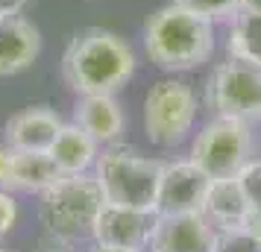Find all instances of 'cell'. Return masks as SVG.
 <instances>
[{
    "mask_svg": "<svg viewBox=\"0 0 261 252\" xmlns=\"http://www.w3.org/2000/svg\"><path fill=\"white\" fill-rule=\"evenodd\" d=\"M135 50L123 36L106 26H85L68 41L62 76L76 97L118 94L135 76Z\"/></svg>",
    "mask_w": 261,
    "mask_h": 252,
    "instance_id": "cell-1",
    "label": "cell"
},
{
    "mask_svg": "<svg viewBox=\"0 0 261 252\" xmlns=\"http://www.w3.org/2000/svg\"><path fill=\"white\" fill-rule=\"evenodd\" d=\"M144 50L159 71H197L214 53V21L167 3L144 24Z\"/></svg>",
    "mask_w": 261,
    "mask_h": 252,
    "instance_id": "cell-2",
    "label": "cell"
},
{
    "mask_svg": "<svg viewBox=\"0 0 261 252\" xmlns=\"http://www.w3.org/2000/svg\"><path fill=\"white\" fill-rule=\"evenodd\" d=\"M103 193L94 173L59 176L47 191L38 193V220L53 240L76 243L91 238Z\"/></svg>",
    "mask_w": 261,
    "mask_h": 252,
    "instance_id": "cell-3",
    "label": "cell"
},
{
    "mask_svg": "<svg viewBox=\"0 0 261 252\" xmlns=\"http://www.w3.org/2000/svg\"><path fill=\"white\" fill-rule=\"evenodd\" d=\"M91 173L100 185L103 203L153 211L155 188H159V176H162V161L159 158L144 156L135 147L126 144H109L97 156Z\"/></svg>",
    "mask_w": 261,
    "mask_h": 252,
    "instance_id": "cell-4",
    "label": "cell"
},
{
    "mask_svg": "<svg viewBox=\"0 0 261 252\" xmlns=\"http://www.w3.org/2000/svg\"><path fill=\"white\" fill-rule=\"evenodd\" d=\"M200 100L185 79L167 76L147 88L144 94V132L147 141L159 150L179 147L197 123Z\"/></svg>",
    "mask_w": 261,
    "mask_h": 252,
    "instance_id": "cell-5",
    "label": "cell"
},
{
    "mask_svg": "<svg viewBox=\"0 0 261 252\" xmlns=\"http://www.w3.org/2000/svg\"><path fill=\"white\" fill-rule=\"evenodd\" d=\"M188 158L208 176L226 179L238 176L241 167L252 158V132L249 123L235 118H217L214 115L191 141Z\"/></svg>",
    "mask_w": 261,
    "mask_h": 252,
    "instance_id": "cell-6",
    "label": "cell"
},
{
    "mask_svg": "<svg viewBox=\"0 0 261 252\" xmlns=\"http://www.w3.org/2000/svg\"><path fill=\"white\" fill-rule=\"evenodd\" d=\"M205 106L217 118L261 120V68L232 56L220 62L205 79Z\"/></svg>",
    "mask_w": 261,
    "mask_h": 252,
    "instance_id": "cell-7",
    "label": "cell"
},
{
    "mask_svg": "<svg viewBox=\"0 0 261 252\" xmlns=\"http://www.w3.org/2000/svg\"><path fill=\"white\" fill-rule=\"evenodd\" d=\"M208 176L202 173L191 158L176 161H162V176L155 188V214H191L200 211L205 191H208Z\"/></svg>",
    "mask_w": 261,
    "mask_h": 252,
    "instance_id": "cell-8",
    "label": "cell"
},
{
    "mask_svg": "<svg viewBox=\"0 0 261 252\" xmlns=\"http://www.w3.org/2000/svg\"><path fill=\"white\" fill-rule=\"evenodd\" d=\"M155 214L144 208H129V205L103 203L97 211L91 240L100 246H118V249H135L147 252L150 235H153Z\"/></svg>",
    "mask_w": 261,
    "mask_h": 252,
    "instance_id": "cell-9",
    "label": "cell"
},
{
    "mask_svg": "<svg viewBox=\"0 0 261 252\" xmlns=\"http://www.w3.org/2000/svg\"><path fill=\"white\" fill-rule=\"evenodd\" d=\"M214 226L200 214H155L147 252H212Z\"/></svg>",
    "mask_w": 261,
    "mask_h": 252,
    "instance_id": "cell-10",
    "label": "cell"
},
{
    "mask_svg": "<svg viewBox=\"0 0 261 252\" xmlns=\"http://www.w3.org/2000/svg\"><path fill=\"white\" fill-rule=\"evenodd\" d=\"M62 123L59 111L50 106H27L15 111L3 126V144L9 150H27V153H47L56 141Z\"/></svg>",
    "mask_w": 261,
    "mask_h": 252,
    "instance_id": "cell-11",
    "label": "cell"
},
{
    "mask_svg": "<svg viewBox=\"0 0 261 252\" xmlns=\"http://www.w3.org/2000/svg\"><path fill=\"white\" fill-rule=\"evenodd\" d=\"M41 33L24 15L0 18V76H18L36 65Z\"/></svg>",
    "mask_w": 261,
    "mask_h": 252,
    "instance_id": "cell-12",
    "label": "cell"
},
{
    "mask_svg": "<svg viewBox=\"0 0 261 252\" xmlns=\"http://www.w3.org/2000/svg\"><path fill=\"white\" fill-rule=\"evenodd\" d=\"M73 123L83 126L100 147L120 144L126 132V115L115 94H83L73 106Z\"/></svg>",
    "mask_w": 261,
    "mask_h": 252,
    "instance_id": "cell-13",
    "label": "cell"
},
{
    "mask_svg": "<svg viewBox=\"0 0 261 252\" xmlns=\"http://www.w3.org/2000/svg\"><path fill=\"white\" fill-rule=\"evenodd\" d=\"M200 214L212 223L214 229H229V226H244L247 217L252 214L244 188L238 176H226V179H212L208 182V191L202 200Z\"/></svg>",
    "mask_w": 261,
    "mask_h": 252,
    "instance_id": "cell-14",
    "label": "cell"
},
{
    "mask_svg": "<svg viewBox=\"0 0 261 252\" xmlns=\"http://www.w3.org/2000/svg\"><path fill=\"white\" fill-rule=\"evenodd\" d=\"M47 156L59 167L62 176H76V173H91L94 161L100 156V144L76 123H62L56 141L50 144Z\"/></svg>",
    "mask_w": 261,
    "mask_h": 252,
    "instance_id": "cell-15",
    "label": "cell"
},
{
    "mask_svg": "<svg viewBox=\"0 0 261 252\" xmlns=\"http://www.w3.org/2000/svg\"><path fill=\"white\" fill-rule=\"evenodd\" d=\"M62 173L53 164L47 153H27V150H12L9 158V182L6 191H21V193H41L47 191Z\"/></svg>",
    "mask_w": 261,
    "mask_h": 252,
    "instance_id": "cell-16",
    "label": "cell"
},
{
    "mask_svg": "<svg viewBox=\"0 0 261 252\" xmlns=\"http://www.w3.org/2000/svg\"><path fill=\"white\" fill-rule=\"evenodd\" d=\"M229 56L261 68V12L241 6L229 18Z\"/></svg>",
    "mask_w": 261,
    "mask_h": 252,
    "instance_id": "cell-17",
    "label": "cell"
},
{
    "mask_svg": "<svg viewBox=\"0 0 261 252\" xmlns=\"http://www.w3.org/2000/svg\"><path fill=\"white\" fill-rule=\"evenodd\" d=\"M212 252H261V240L249 232V226L214 229Z\"/></svg>",
    "mask_w": 261,
    "mask_h": 252,
    "instance_id": "cell-18",
    "label": "cell"
},
{
    "mask_svg": "<svg viewBox=\"0 0 261 252\" xmlns=\"http://www.w3.org/2000/svg\"><path fill=\"white\" fill-rule=\"evenodd\" d=\"M173 3L208 18V21H229L244 6V0H173Z\"/></svg>",
    "mask_w": 261,
    "mask_h": 252,
    "instance_id": "cell-19",
    "label": "cell"
},
{
    "mask_svg": "<svg viewBox=\"0 0 261 252\" xmlns=\"http://www.w3.org/2000/svg\"><path fill=\"white\" fill-rule=\"evenodd\" d=\"M238 182L244 188V197H247L249 208L261 214V158H255V156L249 158L247 164L241 167V173H238Z\"/></svg>",
    "mask_w": 261,
    "mask_h": 252,
    "instance_id": "cell-20",
    "label": "cell"
},
{
    "mask_svg": "<svg viewBox=\"0 0 261 252\" xmlns=\"http://www.w3.org/2000/svg\"><path fill=\"white\" fill-rule=\"evenodd\" d=\"M18 223V203H15L12 191H3L0 188V238L9 235Z\"/></svg>",
    "mask_w": 261,
    "mask_h": 252,
    "instance_id": "cell-21",
    "label": "cell"
},
{
    "mask_svg": "<svg viewBox=\"0 0 261 252\" xmlns=\"http://www.w3.org/2000/svg\"><path fill=\"white\" fill-rule=\"evenodd\" d=\"M30 6V0H0V18H9V15H21Z\"/></svg>",
    "mask_w": 261,
    "mask_h": 252,
    "instance_id": "cell-22",
    "label": "cell"
},
{
    "mask_svg": "<svg viewBox=\"0 0 261 252\" xmlns=\"http://www.w3.org/2000/svg\"><path fill=\"white\" fill-rule=\"evenodd\" d=\"M9 158H12V150L6 144H0V188L6 191V182H9Z\"/></svg>",
    "mask_w": 261,
    "mask_h": 252,
    "instance_id": "cell-23",
    "label": "cell"
},
{
    "mask_svg": "<svg viewBox=\"0 0 261 252\" xmlns=\"http://www.w3.org/2000/svg\"><path fill=\"white\" fill-rule=\"evenodd\" d=\"M247 226H249V232L261 240V214H258V211H252V214L247 217Z\"/></svg>",
    "mask_w": 261,
    "mask_h": 252,
    "instance_id": "cell-24",
    "label": "cell"
},
{
    "mask_svg": "<svg viewBox=\"0 0 261 252\" xmlns=\"http://www.w3.org/2000/svg\"><path fill=\"white\" fill-rule=\"evenodd\" d=\"M91 252H135V249H118V246H100V243H94Z\"/></svg>",
    "mask_w": 261,
    "mask_h": 252,
    "instance_id": "cell-25",
    "label": "cell"
},
{
    "mask_svg": "<svg viewBox=\"0 0 261 252\" xmlns=\"http://www.w3.org/2000/svg\"><path fill=\"white\" fill-rule=\"evenodd\" d=\"M244 6H247V9H255V12H261V0H244Z\"/></svg>",
    "mask_w": 261,
    "mask_h": 252,
    "instance_id": "cell-26",
    "label": "cell"
},
{
    "mask_svg": "<svg viewBox=\"0 0 261 252\" xmlns=\"http://www.w3.org/2000/svg\"><path fill=\"white\" fill-rule=\"evenodd\" d=\"M41 252H68V249H56V246H53V249H41Z\"/></svg>",
    "mask_w": 261,
    "mask_h": 252,
    "instance_id": "cell-27",
    "label": "cell"
},
{
    "mask_svg": "<svg viewBox=\"0 0 261 252\" xmlns=\"http://www.w3.org/2000/svg\"><path fill=\"white\" fill-rule=\"evenodd\" d=\"M0 252H9V249H0Z\"/></svg>",
    "mask_w": 261,
    "mask_h": 252,
    "instance_id": "cell-28",
    "label": "cell"
}]
</instances>
